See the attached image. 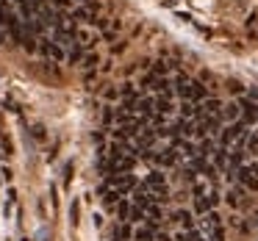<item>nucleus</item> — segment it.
Returning <instances> with one entry per match:
<instances>
[{
    "instance_id": "f03ea898",
    "label": "nucleus",
    "mask_w": 258,
    "mask_h": 241,
    "mask_svg": "<svg viewBox=\"0 0 258 241\" xmlns=\"http://www.w3.org/2000/svg\"><path fill=\"white\" fill-rule=\"evenodd\" d=\"M136 186V178L134 175H125V172H117V175H108L106 183H103V189H117V191H131Z\"/></svg>"
},
{
    "instance_id": "ddd939ff",
    "label": "nucleus",
    "mask_w": 258,
    "mask_h": 241,
    "mask_svg": "<svg viewBox=\"0 0 258 241\" xmlns=\"http://www.w3.org/2000/svg\"><path fill=\"white\" fill-rule=\"evenodd\" d=\"M206 194V183H195V197H203Z\"/></svg>"
},
{
    "instance_id": "9b49d317",
    "label": "nucleus",
    "mask_w": 258,
    "mask_h": 241,
    "mask_svg": "<svg viewBox=\"0 0 258 241\" xmlns=\"http://www.w3.org/2000/svg\"><path fill=\"white\" fill-rule=\"evenodd\" d=\"M145 219V211H142L139 205H131V216H128V222H142Z\"/></svg>"
},
{
    "instance_id": "f8f14e48",
    "label": "nucleus",
    "mask_w": 258,
    "mask_h": 241,
    "mask_svg": "<svg viewBox=\"0 0 258 241\" xmlns=\"http://www.w3.org/2000/svg\"><path fill=\"white\" fill-rule=\"evenodd\" d=\"M211 241H225V233H222V227L211 230Z\"/></svg>"
},
{
    "instance_id": "1a4fd4ad",
    "label": "nucleus",
    "mask_w": 258,
    "mask_h": 241,
    "mask_svg": "<svg viewBox=\"0 0 258 241\" xmlns=\"http://www.w3.org/2000/svg\"><path fill=\"white\" fill-rule=\"evenodd\" d=\"M175 219H178L186 230H191V213L189 211H178V213H175Z\"/></svg>"
},
{
    "instance_id": "39448f33",
    "label": "nucleus",
    "mask_w": 258,
    "mask_h": 241,
    "mask_svg": "<svg viewBox=\"0 0 258 241\" xmlns=\"http://www.w3.org/2000/svg\"><path fill=\"white\" fill-rule=\"evenodd\" d=\"M214 152H217V150H214V141L206 136V139L200 141V147H197V155H200V158H208V155H214Z\"/></svg>"
},
{
    "instance_id": "2eb2a0df",
    "label": "nucleus",
    "mask_w": 258,
    "mask_h": 241,
    "mask_svg": "<svg viewBox=\"0 0 258 241\" xmlns=\"http://www.w3.org/2000/svg\"><path fill=\"white\" fill-rule=\"evenodd\" d=\"M255 224H258V213H255Z\"/></svg>"
},
{
    "instance_id": "0eeeda50",
    "label": "nucleus",
    "mask_w": 258,
    "mask_h": 241,
    "mask_svg": "<svg viewBox=\"0 0 258 241\" xmlns=\"http://www.w3.org/2000/svg\"><path fill=\"white\" fill-rule=\"evenodd\" d=\"M222 117L228 119V122H239V103H230V106H225Z\"/></svg>"
},
{
    "instance_id": "423d86ee",
    "label": "nucleus",
    "mask_w": 258,
    "mask_h": 241,
    "mask_svg": "<svg viewBox=\"0 0 258 241\" xmlns=\"http://www.w3.org/2000/svg\"><path fill=\"white\" fill-rule=\"evenodd\" d=\"M119 197H122V191H117V189H103V202H106V205H117Z\"/></svg>"
},
{
    "instance_id": "9d476101",
    "label": "nucleus",
    "mask_w": 258,
    "mask_h": 241,
    "mask_svg": "<svg viewBox=\"0 0 258 241\" xmlns=\"http://www.w3.org/2000/svg\"><path fill=\"white\" fill-rule=\"evenodd\" d=\"M153 230H156V224H150V227H142V230H136V238H139V241H150V238H153Z\"/></svg>"
},
{
    "instance_id": "6e6552de",
    "label": "nucleus",
    "mask_w": 258,
    "mask_h": 241,
    "mask_svg": "<svg viewBox=\"0 0 258 241\" xmlns=\"http://www.w3.org/2000/svg\"><path fill=\"white\" fill-rule=\"evenodd\" d=\"M117 213H119V219H122V222H128V216H131V202H128V200H119V202H117Z\"/></svg>"
},
{
    "instance_id": "7ed1b4c3",
    "label": "nucleus",
    "mask_w": 258,
    "mask_h": 241,
    "mask_svg": "<svg viewBox=\"0 0 258 241\" xmlns=\"http://www.w3.org/2000/svg\"><path fill=\"white\" fill-rule=\"evenodd\" d=\"M239 111L244 114V122L250 125V122H258V103L255 100H250V97H241L239 100Z\"/></svg>"
},
{
    "instance_id": "4468645a",
    "label": "nucleus",
    "mask_w": 258,
    "mask_h": 241,
    "mask_svg": "<svg viewBox=\"0 0 258 241\" xmlns=\"http://www.w3.org/2000/svg\"><path fill=\"white\" fill-rule=\"evenodd\" d=\"M70 216H73V222H78V202H73V208H70Z\"/></svg>"
},
{
    "instance_id": "20e7f679",
    "label": "nucleus",
    "mask_w": 258,
    "mask_h": 241,
    "mask_svg": "<svg viewBox=\"0 0 258 241\" xmlns=\"http://www.w3.org/2000/svg\"><path fill=\"white\" fill-rule=\"evenodd\" d=\"M39 50H42V56H47L50 61H61V58H64V50L56 45V42H50V39H42L39 42Z\"/></svg>"
},
{
    "instance_id": "f257e3e1",
    "label": "nucleus",
    "mask_w": 258,
    "mask_h": 241,
    "mask_svg": "<svg viewBox=\"0 0 258 241\" xmlns=\"http://www.w3.org/2000/svg\"><path fill=\"white\" fill-rule=\"evenodd\" d=\"M247 139V122H230L228 128L222 130V147L228 150V147H233V144H239V141H244Z\"/></svg>"
}]
</instances>
